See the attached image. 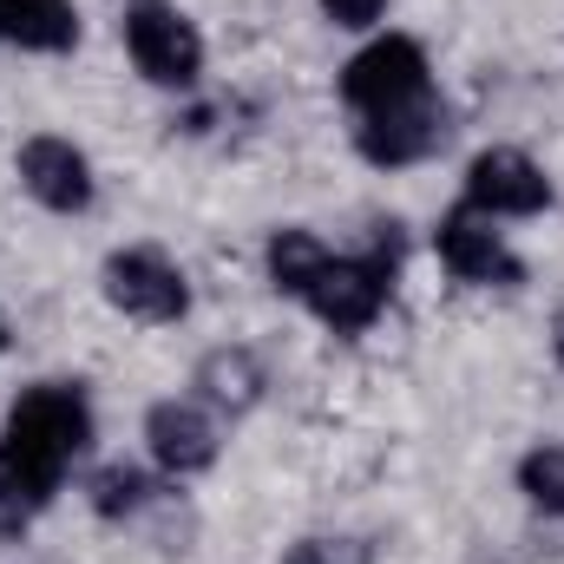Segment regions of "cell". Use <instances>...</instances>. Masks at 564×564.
<instances>
[{
  "instance_id": "obj_12",
  "label": "cell",
  "mask_w": 564,
  "mask_h": 564,
  "mask_svg": "<svg viewBox=\"0 0 564 564\" xmlns=\"http://www.w3.org/2000/svg\"><path fill=\"white\" fill-rule=\"evenodd\" d=\"M263 361L250 355V348H217V355H204V368H197V394L210 401V408H224V414H250L257 401H263Z\"/></svg>"
},
{
  "instance_id": "obj_14",
  "label": "cell",
  "mask_w": 564,
  "mask_h": 564,
  "mask_svg": "<svg viewBox=\"0 0 564 564\" xmlns=\"http://www.w3.org/2000/svg\"><path fill=\"white\" fill-rule=\"evenodd\" d=\"M86 499H93V512L99 519H139L144 506H151V479H144L139 466H99L93 473V486H86Z\"/></svg>"
},
{
  "instance_id": "obj_9",
  "label": "cell",
  "mask_w": 564,
  "mask_h": 564,
  "mask_svg": "<svg viewBox=\"0 0 564 564\" xmlns=\"http://www.w3.org/2000/svg\"><path fill=\"white\" fill-rule=\"evenodd\" d=\"M13 164H20V184L33 204H46L59 217H79L93 204V164L73 139H26Z\"/></svg>"
},
{
  "instance_id": "obj_2",
  "label": "cell",
  "mask_w": 564,
  "mask_h": 564,
  "mask_svg": "<svg viewBox=\"0 0 564 564\" xmlns=\"http://www.w3.org/2000/svg\"><path fill=\"white\" fill-rule=\"evenodd\" d=\"M394 263H401V237H381L368 257H328L315 282H308V308L335 328V335H361L381 308H388V295H394Z\"/></svg>"
},
{
  "instance_id": "obj_1",
  "label": "cell",
  "mask_w": 564,
  "mask_h": 564,
  "mask_svg": "<svg viewBox=\"0 0 564 564\" xmlns=\"http://www.w3.org/2000/svg\"><path fill=\"white\" fill-rule=\"evenodd\" d=\"M93 440V408H86V388L73 381H40L26 388L13 408H7V426H0V532H26L66 466L86 453Z\"/></svg>"
},
{
  "instance_id": "obj_13",
  "label": "cell",
  "mask_w": 564,
  "mask_h": 564,
  "mask_svg": "<svg viewBox=\"0 0 564 564\" xmlns=\"http://www.w3.org/2000/svg\"><path fill=\"white\" fill-rule=\"evenodd\" d=\"M322 263H328L322 237H308V230H276V237H270V282H276L282 295H295V302H302Z\"/></svg>"
},
{
  "instance_id": "obj_8",
  "label": "cell",
  "mask_w": 564,
  "mask_h": 564,
  "mask_svg": "<svg viewBox=\"0 0 564 564\" xmlns=\"http://www.w3.org/2000/svg\"><path fill=\"white\" fill-rule=\"evenodd\" d=\"M355 144H361L368 164H388V171L421 164V158H433L446 144V106L426 93V99L401 106V112H375V119L355 126Z\"/></svg>"
},
{
  "instance_id": "obj_16",
  "label": "cell",
  "mask_w": 564,
  "mask_h": 564,
  "mask_svg": "<svg viewBox=\"0 0 564 564\" xmlns=\"http://www.w3.org/2000/svg\"><path fill=\"white\" fill-rule=\"evenodd\" d=\"M282 564H375V552L361 539H302V545H289Z\"/></svg>"
},
{
  "instance_id": "obj_17",
  "label": "cell",
  "mask_w": 564,
  "mask_h": 564,
  "mask_svg": "<svg viewBox=\"0 0 564 564\" xmlns=\"http://www.w3.org/2000/svg\"><path fill=\"white\" fill-rule=\"evenodd\" d=\"M381 7H388V0H322V13H328L335 26H375Z\"/></svg>"
},
{
  "instance_id": "obj_19",
  "label": "cell",
  "mask_w": 564,
  "mask_h": 564,
  "mask_svg": "<svg viewBox=\"0 0 564 564\" xmlns=\"http://www.w3.org/2000/svg\"><path fill=\"white\" fill-rule=\"evenodd\" d=\"M0 348H7V322H0Z\"/></svg>"
},
{
  "instance_id": "obj_7",
  "label": "cell",
  "mask_w": 564,
  "mask_h": 564,
  "mask_svg": "<svg viewBox=\"0 0 564 564\" xmlns=\"http://www.w3.org/2000/svg\"><path fill=\"white\" fill-rule=\"evenodd\" d=\"M466 204L486 210V217H539L552 204V177L525 151L492 144V151H479L466 164Z\"/></svg>"
},
{
  "instance_id": "obj_15",
  "label": "cell",
  "mask_w": 564,
  "mask_h": 564,
  "mask_svg": "<svg viewBox=\"0 0 564 564\" xmlns=\"http://www.w3.org/2000/svg\"><path fill=\"white\" fill-rule=\"evenodd\" d=\"M519 492L545 512V519H564V446H532L519 459Z\"/></svg>"
},
{
  "instance_id": "obj_4",
  "label": "cell",
  "mask_w": 564,
  "mask_h": 564,
  "mask_svg": "<svg viewBox=\"0 0 564 564\" xmlns=\"http://www.w3.org/2000/svg\"><path fill=\"white\" fill-rule=\"evenodd\" d=\"M126 53L151 86H191L204 73V40L171 0H132L126 7Z\"/></svg>"
},
{
  "instance_id": "obj_11",
  "label": "cell",
  "mask_w": 564,
  "mask_h": 564,
  "mask_svg": "<svg viewBox=\"0 0 564 564\" xmlns=\"http://www.w3.org/2000/svg\"><path fill=\"white\" fill-rule=\"evenodd\" d=\"M0 46H20V53H73L79 46L73 0H0Z\"/></svg>"
},
{
  "instance_id": "obj_5",
  "label": "cell",
  "mask_w": 564,
  "mask_h": 564,
  "mask_svg": "<svg viewBox=\"0 0 564 564\" xmlns=\"http://www.w3.org/2000/svg\"><path fill=\"white\" fill-rule=\"evenodd\" d=\"M106 302L132 322H177L191 308V289H184V270L158 250H112L106 257Z\"/></svg>"
},
{
  "instance_id": "obj_3",
  "label": "cell",
  "mask_w": 564,
  "mask_h": 564,
  "mask_svg": "<svg viewBox=\"0 0 564 564\" xmlns=\"http://www.w3.org/2000/svg\"><path fill=\"white\" fill-rule=\"evenodd\" d=\"M426 93H433L426 53H421V40H408V33H388V40L361 46V53L341 66V106H348L355 119L401 112V106H414Z\"/></svg>"
},
{
  "instance_id": "obj_6",
  "label": "cell",
  "mask_w": 564,
  "mask_h": 564,
  "mask_svg": "<svg viewBox=\"0 0 564 564\" xmlns=\"http://www.w3.org/2000/svg\"><path fill=\"white\" fill-rule=\"evenodd\" d=\"M433 250H440V263L459 282H479V289H512V282H525V263L506 250V237L492 230V217L473 210V204H459V210L440 217Z\"/></svg>"
},
{
  "instance_id": "obj_18",
  "label": "cell",
  "mask_w": 564,
  "mask_h": 564,
  "mask_svg": "<svg viewBox=\"0 0 564 564\" xmlns=\"http://www.w3.org/2000/svg\"><path fill=\"white\" fill-rule=\"evenodd\" d=\"M552 355H558V368H564V308L552 315Z\"/></svg>"
},
{
  "instance_id": "obj_10",
  "label": "cell",
  "mask_w": 564,
  "mask_h": 564,
  "mask_svg": "<svg viewBox=\"0 0 564 564\" xmlns=\"http://www.w3.org/2000/svg\"><path fill=\"white\" fill-rule=\"evenodd\" d=\"M144 446H151V459H158L171 479L210 473V466H217V421H210L197 401H158V408L144 414Z\"/></svg>"
}]
</instances>
